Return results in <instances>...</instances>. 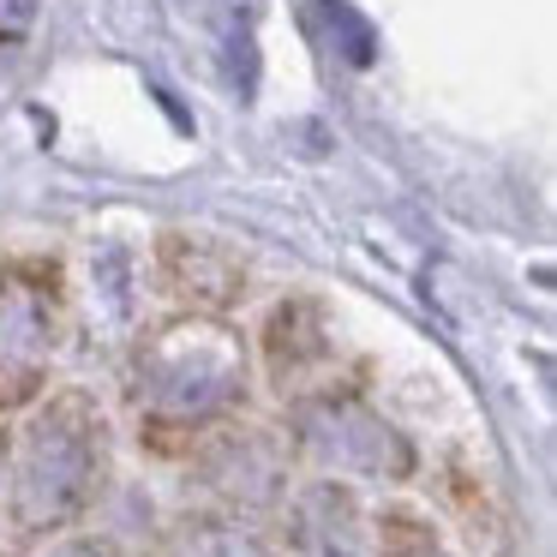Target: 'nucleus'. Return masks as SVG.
Wrapping results in <instances>:
<instances>
[{
  "label": "nucleus",
  "mask_w": 557,
  "mask_h": 557,
  "mask_svg": "<svg viewBox=\"0 0 557 557\" xmlns=\"http://www.w3.org/2000/svg\"><path fill=\"white\" fill-rule=\"evenodd\" d=\"M318 18L330 25V37H342V54H348L354 66H366V61H372L377 37H372V25H366L360 13H354L348 0H318Z\"/></svg>",
  "instance_id": "obj_1"
}]
</instances>
